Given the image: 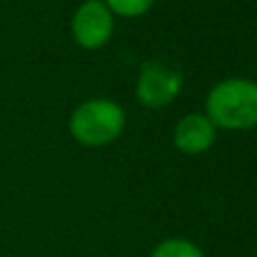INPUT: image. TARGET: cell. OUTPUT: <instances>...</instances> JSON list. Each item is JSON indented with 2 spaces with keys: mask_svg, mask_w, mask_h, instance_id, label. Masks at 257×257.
<instances>
[{
  "mask_svg": "<svg viewBox=\"0 0 257 257\" xmlns=\"http://www.w3.org/2000/svg\"><path fill=\"white\" fill-rule=\"evenodd\" d=\"M218 130L205 112H189L173 125V146L182 155H203L216 144Z\"/></svg>",
  "mask_w": 257,
  "mask_h": 257,
  "instance_id": "5b68a950",
  "label": "cell"
},
{
  "mask_svg": "<svg viewBox=\"0 0 257 257\" xmlns=\"http://www.w3.org/2000/svg\"><path fill=\"white\" fill-rule=\"evenodd\" d=\"M148 257H205L198 243L185 237H166L151 250Z\"/></svg>",
  "mask_w": 257,
  "mask_h": 257,
  "instance_id": "8992f818",
  "label": "cell"
},
{
  "mask_svg": "<svg viewBox=\"0 0 257 257\" xmlns=\"http://www.w3.org/2000/svg\"><path fill=\"white\" fill-rule=\"evenodd\" d=\"M127 114L112 98H89L68 116V132L84 148H105L123 135Z\"/></svg>",
  "mask_w": 257,
  "mask_h": 257,
  "instance_id": "7a4b0ae2",
  "label": "cell"
},
{
  "mask_svg": "<svg viewBox=\"0 0 257 257\" xmlns=\"http://www.w3.org/2000/svg\"><path fill=\"white\" fill-rule=\"evenodd\" d=\"M182 87H185V75L178 66L162 59H151L139 71L135 96L146 109H162L180 96Z\"/></svg>",
  "mask_w": 257,
  "mask_h": 257,
  "instance_id": "3957f363",
  "label": "cell"
},
{
  "mask_svg": "<svg viewBox=\"0 0 257 257\" xmlns=\"http://www.w3.org/2000/svg\"><path fill=\"white\" fill-rule=\"evenodd\" d=\"M205 114L216 130L243 132L257 127V82L250 78H225L205 98Z\"/></svg>",
  "mask_w": 257,
  "mask_h": 257,
  "instance_id": "6da1fadb",
  "label": "cell"
},
{
  "mask_svg": "<svg viewBox=\"0 0 257 257\" xmlns=\"http://www.w3.org/2000/svg\"><path fill=\"white\" fill-rule=\"evenodd\" d=\"M114 16L121 19H139V16L148 14L155 5V0H102Z\"/></svg>",
  "mask_w": 257,
  "mask_h": 257,
  "instance_id": "52a82bcc",
  "label": "cell"
},
{
  "mask_svg": "<svg viewBox=\"0 0 257 257\" xmlns=\"http://www.w3.org/2000/svg\"><path fill=\"white\" fill-rule=\"evenodd\" d=\"M114 19L102 0H84L71 19V37L82 50H100L112 41Z\"/></svg>",
  "mask_w": 257,
  "mask_h": 257,
  "instance_id": "277c9868",
  "label": "cell"
}]
</instances>
